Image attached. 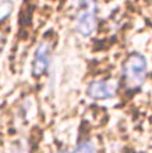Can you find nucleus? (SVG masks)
Returning <instances> with one entry per match:
<instances>
[{"mask_svg": "<svg viewBox=\"0 0 152 153\" xmlns=\"http://www.w3.org/2000/svg\"><path fill=\"white\" fill-rule=\"evenodd\" d=\"M13 1L11 0H0V22L10 17L13 13Z\"/></svg>", "mask_w": 152, "mask_h": 153, "instance_id": "5", "label": "nucleus"}, {"mask_svg": "<svg viewBox=\"0 0 152 153\" xmlns=\"http://www.w3.org/2000/svg\"><path fill=\"white\" fill-rule=\"evenodd\" d=\"M123 78L127 88L138 89L147 78V60L140 53H131L123 64Z\"/></svg>", "mask_w": 152, "mask_h": 153, "instance_id": "1", "label": "nucleus"}, {"mask_svg": "<svg viewBox=\"0 0 152 153\" xmlns=\"http://www.w3.org/2000/svg\"><path fill=\"white\" fill-rule=\"evenodd\" d=\"M50 54H52V45L49 40H42L38 43L32 60V74L35 76H40L46 73V70L50 63Z\"/></svg>", "mask_w": 152, "mask_h": 153, "instance_id": "3", "label": "nucleus"}, {"mask_svg": "<svg viewBox=\"0 0 152 153\" xmlns=\"http://www.w3.org/2000/svg\"><path fill=\"white\" fill-rule=\"evenodd\" d=\"M117 84H115L113 81H106V79H98L92 81L88 85V96L95 100H105V99H110L116 95Z\"/></svg>", "mask_w": 152, "mask_h": 153, "instance_id": "4", "label": "nucleus"}, {"mask_svg": "<svg viewBox=\"0 0 152 153\" xmlns=\"http://www.w3.org/2000/svg\"><path fill=\"white\" fill-rule=\"evenodd\" d=\"M96 0H81V10L76 22V29L81 36H89L96 29Z\"/></svg>", "mask_w": 152, "mask_h": 153, "instance_id": "2", "label": "nucleus"}, {"mask_svg": "<svg viewBox=\"0 0 152 153\" xmlns=\"http://www.w3.org/2000/svg\"><path fill=\"white\" fill-rule=\"evenodd\" d=\"M57 153H70V152H67V150H60V152H57Z\"/></svg>", "mask_w": 152, "mask_h": 153, "instance_id": "7", "label": "nucleus"}, {"mask_svg": "<svg viewBox=\"0 0 152 153\" xmlns=\"http://www.w3.org/2000/svg\"><path fill=\"white\" fill-rule=\"evenodd\" d=\"M73 153H96V146L91 141H82L73 150Z\"/></svg>", "mask_w": 152, "mask_h": 153, "instance_id": "6", "label": "nucleus"}]
</instances>
